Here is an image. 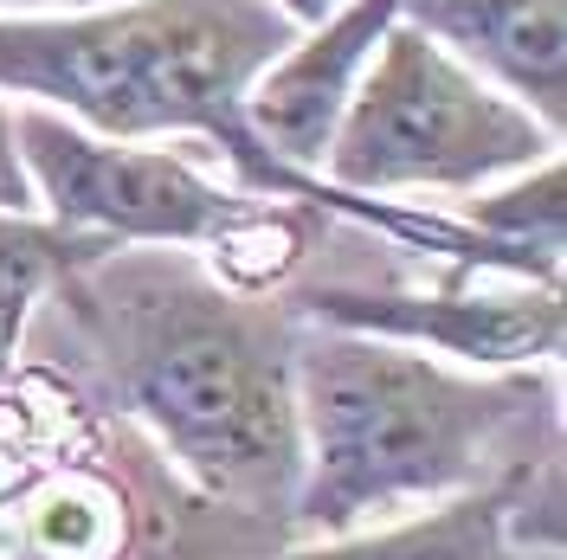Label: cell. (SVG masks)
<instances>
[{"instance_id":"6da1fadb","label":"cell","mask_w":567,"mask_h":560,"mask_svg":"<svg viewBox=\"0 0 567 560\" xmlns=\"http://www.w3.org/2000/svg\"><path fill=\"white\" fill-rule=\"evenodd\" d=\"M303 27L271 0H123L97 13H0V97L71 116L110 142H200L226 175L258 200L336 212L368 232H388L439 265L548 278V265L516 246L471 232L439 207H361L322 175H297L265 155L246 129V84Z\"/></svg>"},{"instance_id":"7a4b0ae2","label":"cell","mask_w":567,"mask_h":560,"mask_svg":"<svg viewBox=\"0 0 567 560\" xmlns=\"http://www.w3.org/2000/svg\"><path fill=\"white\" fill-rule=\"evenodd\" d=\"M59 297L84 303L123 413L155 432L194 490L290 522L303 445L290 400L297 315L284 297H233L187 251H116Z\"/></svg>"},{"instance_id":"3957f363","label":"cell","mask_w":567,"mask_h":560,"mask_svg":"<svg viewBox=\"0 0 567 560\" xmlns=\"http://www.w3.org/2000/svg\"><path fill=\"white\" fill-rule=\"evenodd\" d=\"M290 400L303 445L290 528L303 541H336L420 516L432 502L471 496L555 457H529L535 432H555L548 381L464 374L374 335L297 322Z\"/></svg>"},{"instance_id":"277c9868","label":"cell","mask_w":567,"mask_h":560,"mask_svg":"<svg viewBox=\"0 0 567 560\" xmlns=\"http://www.w3.org/2000/svg\"><path fill=\"white\" fill-rule=\"evenodd\" d=\"M13 148L52 226L97 232L123 251H187L233 297H278L322 226L310 207L246 194L187 142H110L71 116L20 104Z\"/></svg>"},{"instance_id":"5b68a950","label":"cell","mask_w":567,"mask_h":560,"mask_svg":"<svg viewBox=\"0 0 567 560\" xmlns=\"http://www.w3.org/2000/svg\"><path fill=\"white\" fill-rule=\"evenodd\" d=\"M555 155H561L555 129H542L516 97L458 65L439 39L393 20L317 175L361 207L400 200L458 212L471 194L529 175Z\"/></svg>"},{"instance_id":"8992f818","label":"cell","mask_w":567,"mask_h":560,"mask_svg":"<svg viewBox=\"0 0 567 560\" xmlns=\"http://www.w3.org/2000/svg\"><path fill=\"white\" fill-rule=\"evenodd\" d=\"M303 329L374 335L464 374H542L561 361V283L439 265L432 283H310L284 297Z\"/></svg>"},{"instance_id":"52a82bcc","label":"cell","mask_w":567,"mask_h":560,"mask_svg":"<svg viewBox=\"0 0 567 560\" xmlns=\"http://www.w3.org/2000/svg\"><path fill=\"white\" fill-rule=\"evenodd\" d=\"M406 13V0H342L329 20L303 27L271 65L246 84V129L284 168L317 175L329 136L349 110L361 71L374 65L388 27Z\"/></svg>"},{"instance_id":"ba28073f","label":"cell","mask_w":567,"mask_h":560,"mask_svg":"<svg viewBox=\"0 0 567 560\" xmlns=\"http://www.w3.org/2000/svg\"><path fill=\"white\" fill-rule=\"evenodd\" d=\"M400 20L516 97L542 129H567V0H406Z\"/></svg>"},{"instance_id":"9c48e42d","label":"cell","mask_w":567,"mask_h":560,"mask_svg":"<svg viewBox=\"0 0 567 560\" xmlns=\"http://www.w3.org/2000/svg\"><path fill=\"white\" fill-rule=\"evenodd\" d=\"M529 484L535 464L471 496L432 502L420 516H400V522L336 535V541H297L284 560H555L523 548V535H516V509H523Z\"/></svg>"},{"instance_id":"30bf717a","label":"cell","mask_w":567,"mask_h":560,"mask_svg":"<svg viewBox=\"0 0 567 560\" xmlns=\"http://www.w3.org/2000/svg\"><path fill=\"white\" fill-rule=\"evenodd\" d=\"M123 246H110L97 232H71L52 226L45 212H7L0 207V342L20 354L27 322L45 297H59L71 278L110 265Z\"/></svg>"},{"instance_id":"8fae6325","label":"cell","mask_w":567,"mask_h":560,"mask_svg":"<svg viewBox=\"0 0 567 560\" xmlns=\"http://www.w3.org/2000/svg\"><path fill=\"white\" fill-rule=\"evenodd\" d=\"M20 554L27 560H123L130 509L104 470H59L20 502Z\"/></svg>"},{"instance_id":"7c38bea8","label":"cell","mask_w":567,"mask_h":560,"mask_svg":"<svg viewBox=\"0 0 567 560\" xmlns=\"http://www.w3.org/2000/svg\"><path fill=\"white\" fill-rule=\"evenodd\" d=\"M458 219L471 232H484L496 246H516L542 258V265H561L567 251V200H561V155L542 162L516 180H496L484 194H471L458 207Z\"/></svg>"},{"instance_id":"4fadbf2b","label":"cell","mask_w":567,"mask_h":560,"mask_svg":"<svg viewBox=\"0 0 567 560\" xmlns=\"http://www.w3.org/2000/svg\"><path fill=\"white\" fill-rule=\"evenodd\" d=\"M0 207L7 212H39L27 168H20V148H13V104H0Z\"/></svg>"},{"instance_id":"5bb4252c","label":"cell","mask_w":567,"mask_h":560,"mask_svg":"<svg viewBox=\"0 0 567 560\" xmlns=\"http://www.w3.org/2000/svg\"><path fill=\"white\" fill-rule=\"evenodd\" d=\"M97 7H123V0H0V13H97Z\"/></svg>"},{"instance_id":"9a60e30c","label":"cell","mask_w":567,"mask_h":560,"mask_svg":"<svg viewBox=\"0 0 567 560\" xmlns=\"http://www.w3.org/2000/svg\"><path fill=\"white\" fill-rule=\"evenodd\" d=\"M271 7H278L290 27H317V20H329V13H336L342 0H271Z\"/></svg>"},{"instance_id":"2e32d148","label":"cell","mask_w":567,"mask_h":560,"mask_svg":"<svg viewBox=\"0 0 567 560\" xmlns=\"http://www.w3.org/2000/svg\"><path fill=\"white\" fill-rule=\"evenodd\" d=\"M13 381V349H7V342H0V386Z\"/></svg>"}]
</instances>
